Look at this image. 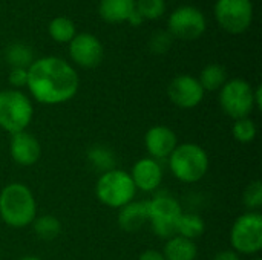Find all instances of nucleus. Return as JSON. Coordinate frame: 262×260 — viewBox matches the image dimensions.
Segmentation results:
<instances>
[{
  "label": "nucleus",
  "instance_id": "nucleus-23",
  "mask_svg": "<svg viewBox=\"0 0 262 260\" xmlns=\"http://www.w3.org/2000/svg\"><path fill=\"white\" fill-rule=\"evenodd\" d=\"M5 58L11 64V67L28 69L34 61L32 49L23 43H12L5 51Z\"/></svg>",
  "mask_w": 262,
  "mask_h": 260
},
{
  "label": "nucleus",
  "instance_id": "nucleus-7",
  "mask_svg": "<svg viewBox=\"0 0 262 260\" xmlns=\"http://www.w3.org/2000/svg\"><path fill=\"white\" fill-rule=\"evenodd\" d=\"M232 250L239 256H255L262 250V216L247 211L238 216L230 228Z\"/></svg>",
  "mask_w": 262,
  "mask_h": 260
},
{
  "label": "nucleus",
  "instance_id": "nucleus-16",
  "mask_svg": "<svg viewBox=\"0 0 262 260\" xmlns=\"http://www.w3.org/2000/svg\"><path fill=\"white\" fill-rule=\"evenodd\" d=\"M149 224L147 202L132 201L118 210V227L126 233H137Z\"/></svg>",
  "mask_w": 262,
  "mask_h": 260
},
{
  "label": "nucleus",
  "instance_id": "nucleus-12",
  "mask_svg": "<svg viewBox=\"0 0 262 260\" xmlns=\"http://www.w3.org/2000/svg\"><path fill=\"white\" fill-rule=\"evenodd\" d=\"M69 55L77 66L94 69L103 60V44L95 35L81 32L69 41Z\"/></svg>",
  "mask_w": 262,
  "mask_h": 260
},
{
  "label": "nucleus",
  "instance_id": "nucleus-25",
  "mask_svg": "<svg viewBox=\"0 0 262 260\" xmlns=\"http://www.w3.org/2000/svg\"><path fill=\"white\" fill-rule=\"evenodd\" d=\"M232 135L233 138L241 143V144H250L256 139L258 135V127L256 123L247 116V118H241V120H235L233 126H232Z\"/></svg>",
  "mask_w": 262,
  "mask_h": 260
},
{
  "label": "nucleus",
  "instance_id": "nucleus-33",
  "mask_svg": "<svg viewBox=\"0 0 262 260\" xmlns=\"http://www.w3.org/2000/svg\"><path fill=\"white\" fill-rule=\"evenodd\" d=\"M127 23H130V25H134V26H138V25H141V23H143V18H141V15H140L137 11H134V12H132V15L129 17Z\"/></svg>",
  "mask_w": 262,
  "mask_h": 260
},
{
  "label": "nucleus",
  "instance_id": "nucleus-24",
  "mask_svg": "<svg viewBox=\"0 0 262 260\" xmlns=\"http://www.w3.org/2000/svg\"><path fill=\"white\" fill-rule=\"evenodd\" d=\"M48 31L51 38H54L58 43H69L77 35L75 25L68 17H55L54 20H51Z\"/></svg>",
  "mask_w": 262,
  "mask_h": 260
},
{
  "label": "nucleus",
  "instance_id": "nucleus-18",
  "mask_svg": "<svg viewBox=\"0 0 262 260\" xmlns=\"http://www.w3.org/2000/svg\"><path fill=\"white\" fill-rule=\"evenodd\" d=\"M161 253L166 260H196L198 247L195 241L175 234L173 238L166 241Z\"/></svg>",
  "mask_w": 262,
  "mask_h": 260
},
{
  "label": "nucleus",
  "instance_id": "nucleus-1",
  "mask_svg": "<svg viewBox=\"0 0 262 260\" xmlns=\"http://www.w3.org/2000/svg\"><path fill=\"white\" fill-rule=\"evenodd\" d=\"M31 97L45 106H58L71 101L80 87L77 70L63 58L43 57L34 60L28 67V83Z\"/></svg>",
  "mask_w": 262,
  "mask_h": 260
},
{
  "label": "nucleus",
  "instance_id": "nucleus-6",
  "mask_svg": "<svg viewBox=\"0 0 262 260\" xmlns=\"http://www.w3.org/2000/svg\"><path fill=\"white\" fill-rule=\"evenodd\" d=\"M147 202V213H149V225L152 233L167 241L177 234V224L183 213L181 204L169 193H158Z\"/></svg>",
  "mask_w": 262,
  "mask_h": 260
},
{
  "label": "nucleus",
  "instance_id": "nucleus-26",
  "mask_svg": "<svg viewBox=\"0 0 262 260\" xmlns=\"http://www.w3.org/2000/svg\"><path fill=\"white\" fill-rule=\"evenodd\" d=\"M135 11L143 20H157L166 11L164 0H135Z\"/></svg>",
  "mask_w": 262,
  "mask_h": 260
},
{
  "label": "nucleus",
  "instance_id": "nucleus-31",
  "mask_svg": "<svg viewBox=\"0 0 262 260\" xmlns=\"http://www.w3.org/2000/svg\"><path fill=\"white\" fill-rule=\"evenodd\" d=\"M138 260H166L161 251L157 250H146L140 254Z\"/></svg>",
  "mask_w": 262,
  "mask_h": 260
},
{
  "label": "nucleus",
  "instance_id": "nucleus-10",
  "mask_svg": "<svg viewBox=\"0 0 262 260\" xmlns=\"http://www.w3.org/2000/svg\"><path fill=\"white\" fill-rule=\"evenodd\" d=\"M169 34L180 40H195L206 32L204 14L195 6H180L169 17Z\"/></svg>",
  "mask_w": 262,
  "mask_h": 260
},
{
  "label": "nucleus",
  "instance_id": "nucleus-32",
  "mask_svg": "<svg viewBox=\"0 0 262 260\" xmlns=\"http://www.w3.org/2000/svg\"><path fill=\"white\" fill-rule=\"evenodd\" d=\"M253 100H255V109L261 110L262 109V87L258 86L253 89Z\"/></svg>",
  "mask_w": 262,
  "mask_h": 260
},
{
  "label": "nucleus",
  "instance_id": "nucleus-4",
  "mask_svg": "<svg viewBox=\"0 0 262 260\" xmlns=\"http://www.w3.org/2000/svg\"><path fill=\"white\" fill-rule=\"evenodd\" d=\"M137 188L132 182L130 175L121 169H112L98 176L95 184V196L97 199L109 207L120 210L129 202L135 201Z\"/></svg>",
  "mask_w": 262,
  "mask_h": 260
},
{
  "label": "nucleus",
  "instance_id": "nucleus-14",
  "mask_svg": "<svg viewBox=\"0 0 262 260\" xmlns=\"http://www.w3.org/2000/svg\"><path fill=\"white\" fill-rule=\"evenodd\" d=\"M129 175L137 190L144 192V193H152L160 188L164 172H163L160 161L146 156V158L138 159L134 164Z\"/></svg>",
  "mask_w": 262,
  "mask_h": 260
},
{
  "label": "nucleus",
  "instance_id": "nucleus-15",
  "mask_svg": "<svg viewBox=\"0 0 262 260\" xmlns=\"http://www.w3.org/2000/svg\"><path fill=\"white\" fill-rule=\"evenodd\" d=\"M9 153L15 164L21 167H31L37 164L41 156V144L32 133L23 130L11 135Z\"/></svg>",
  "mask_w": 262,
  "mask_h": 260
},
{
  "label": "nucleus",
  "instance_id": "nucleus-17",
  "mask_svg": "<svg viewBox=\"0 0 262 260\" xmlns=\"http://www.w3.org/2000/svg\"><path fill=\"white\" fill-rule=\"evenodd\" d=\"M135 11V0H101L98 6L100 17L107 23H124Z\"/></svg>",
  "mask_w": 262,
  "mask_h": 260
},
{
  "label": "nucleus",
  "instance_id": "nucleus-8",
  "mask_svg": "<svg viewBox=\"0 0 262 260\" xmlns=\"http://www.w3.org/2000/svg\"><path fill=\"white\" fill-rule=\"evenodd\" d=\"M220 107L233 121L250 116L255 110L252 84L243 78L227 80L220 89Z\"/></svg>",
  "mask_w": 262,
  "mask_h": 260
},
{
  "label": "nucleus",
  "instance_id": "nucleus-20",
  "mask_svg": "<svg viewBox=\"0 0 262 260\" xmlns=\"http://www.w3.org/2000/svg\"><path fill=\"white\" fill-rule=\"evenodd\" d=\"M198 81H200L201 87L204 89V92L220 90L227 81V70L224 66H221L218 63H210L201 70Z\"/></svg>",
  "mask_w": 262,
  "mask_h": 260
},
{
  "label": "nucleus",
  "instance_id": "nucleus-35",
  "mask_svg": "<svg viewBox=\"0 0 262 260\" xmlns=\"http://www.w3.org/2000/svg\"><path fill=\"white\" fill-rule=\"evenodd\" d=\"M253 260H261V259H258V257H256V259H253Z\"/></svg>",
  "mask_w": 262,
  "mask_h": 260
},
{
  "label": "nucleus",
  "instance_id": "nucleus-11",
  "mask_svg": "<svg viewBox=\"0 0 262 260\" xmlns=\"http://www.w3.org/2000/svg\"><path fill=\"white\" fill-rule=\"evenodd\" d=\"M204 93L198 78L187 74L175 77L167 87L170 101L180 109H195L204 100Z\"/></svg>",
  "mask_w": 262,
  "mask_h": 260
},
{
  "label": "nucleus",
  "instance_id": "nucleus-21",
  "mask_svg": "<svg viewBox=\"0 0 262 260\" xmlns=\"http://www.w3.org/2000/svg\"><path fill=\"white\" fill-rule=\"evenodd\" d=\"M86 158H88V162L92 166V169L100 172V175L115 169V164H117L114 152L109 147L101 146V144L89 147Z\"/></svg>",
  "mask_w": 262,
  "mask_h": 260
},
{
  "label": "nucleus",
  "instance_id": "nucleus-28",
  "mask_svg": "<svg viewBox=\"0 0 262 260\" xmlns=\"http://www.w3.org/2000/svg\"><path fill=\"white\" fill-rule=\"evenodd\" d=\"M172 38L167 31H157L149 40V48L154 54H166L172 46Z\"/></svg>",
  "mask_w": 262,
  "mask_h": 260
},
{
  "label": "nucleus",
  "instance_id": "nucleus-22",
  "mask_svg": "<svg viewBox=\"0 0 262 260\" xmlns=\"http://www.w3.org/2000/svg\"><path fill=\"white\" fill-rule=\"evenodd\" d=\"M31 225H32L35 236L41 241H46V242L57 239L61 233V222L58 218H55L52 215L37 216Z\"/></svg>",
  "mask_w": 262,
  "mask_h": 260
},
{
  "label": "nucleus",
  "instance_id": "nucleus-13",
  "mask_svg": "<svg viewBox=\"0 0 262 260\" xmlns=\"http://www.w3.org/2000/svg\"><path fill=\"white\" fill-rule=\"evenodd\" d=\"M178 146V136L177 133L163 124L152 126L146 135H144V147L147 150L149 158H154L157 161H164L167 159L172 152Z\"/></svg>",
  "mask_w": 262,
  "mask_h": 260
},
{
  "label": "nucleus",
  "instance_id": "nucleus-27",
  "mask_svg": "<svg viewBox=\"0 0 262 260\" xmlns=\"http://www.w3.org/2000/svg\"><path fill=\"white\" fill-rule=\"evenodd\" d=\"M243 202L249 211H259V208L262 207L261 181H253L246 187V190L243 193Z\"/></svg>",
  "mask_w": 262,
  "mask_h": 260
},
{
  "label": "nucleus",
  "instance_id": "nucleus-29",
  "mask_svg": "<svg viewBox=\"0 0 262 260\" xmlns=\"http://www.w3.org/2000/svg\"><path fill=\"white\" fill-rule=\"evenodd\" d=\"M9 84L12 86V89L20 90V87H26L28 83V69H20V67H12L9 72Z\"/></svg>",
  "mask_w": 262,
  "mask_h": 260
},
{
  "label": "nucleus",
  "instance_id": "nucleus-30",
  "mask_svg": "<svg viewBox=\"0 0 262 260\" xmlns=\"http://www.w3.org/2000/svg\"><path fill=\"white\" fill-rule=\"evenodd\" d=\"M213 260H241V256L233 250H223L215 254Z\"/></svg>",
  "mask_w": 262,
  "mask_h": 260
},
{
  "label": "nucleus",
  "instance_id": "nucleus-2",
  "mask_svg": "<svg viewBox=\"0 0 262 260\" xmlns=\"http://www.w3.org/2000/svg\"><path fill=\"white\" fill-rule=\"evenodd\" d=\"M37 218V201L31 188L11 182L0 192V219L11 228L29 227Z\"/></svg>",
  "mask_w": 262,
  "mask_h": 260
},
{
  "label": "nucleus",
  "instance_id": "nucleus-9",
  "mask_svg": "<svg viewBox=\"0 0 262 260\" xmlns=\"http://www.w3.org/2000/svg\"><path fill=\"white\" fill-rule=\"evenodd\" d=\"M215 17L229 34L246 32L253 20L252 0H216Z\"/></svg>",
  "mask_w": 262,
  "mask_h": 260
},
{
  "label": "nucleus",
  "instance_id": "nucleus-3",
  "mask_svg": "<svg viewBox=\"0 0 262 260\" xmlns=\"http://www.w3.org/2000/svg\"><path fill=\"white\" fill-rule=\"evenodd\" d=\"M170 173L183 184H195L201 181L209 172V155L195 143L178 144L172 155L167 158Z\"/></svg>",
  "mask_w": 262,
  "mask_h": 260
},
{
  "label": "nucleus",
  "instance_id": "nucleus-34",
  "mask_svg": "<svg viewBox=\"0 0 262 260\" xmlns=\"http://www.w3.org/2000/svg\"><path fill=\"white\" fill-rule=\"evenodd\" d=\"M17 260H43V259H40L38 256H23V257H20V259H17Z\"/></svg>",
  "mask_w": 262,
  "mask_h": 260
},
{
  "label": "nucleus",
  "instance_id": "nucleus-5",
  "mask_svg": "<svg viewBox=\"0 0 262 260\" xmlns=\"http://www.w3.org/2000/svg\"><path fill=\"white\" fill-rule=\"evenodd\" d=\"M34 118V106L26 93L17 89L0 90V129L9 135L28 129Z\"/></svg>",
  "mask_w": 262,
  "mask_h": 260
},
{
  "label": "nucleus",
  "instance_id": "nucleus-19",
  "mask_svg": "<svg viewBox=\"0 0 262 260\" xmlns=\"http://www.w3.org/2000/svg\"><path fill=\"white\" fill-rule=\"evenodd\" d=\"M206 231L204 219L196 213H181L177 224V234L190 241L201 238Z\"/></svg>",
  "mask_w": 262,
  "mask_h": 260
}]
</instances>
